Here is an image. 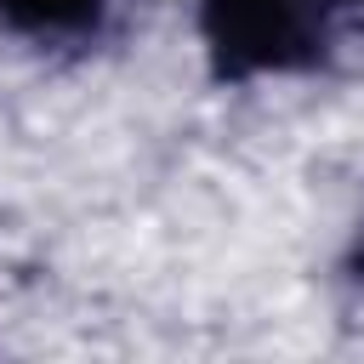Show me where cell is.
I'll return each instance as SVG.
<instances>
[{"label":"cell","mask_w":364,"mask_h":364,"mask_svg":"<svg viewBox=\"0 0 364 364\" xmlns=\"http://www.w3.org/2000/svg\"><path fill=\"white\" fill-rule=\"evenodd\" d=\"M193 34L216 85L296 80L364 46V0H193Z\"/></svg>","instance_id":"cell-1"},{"label":"cell","mask_w":364,"mask_h":364,"mask_svg":"<svg viewBox=\"0 0 364 364\" xmlns=\"http://www.w3.org/2000/svg\"><path fill=\"white\" fill-rule=\"evenodd\" d=\"M114 17V0H0V34L28 46H91Z\"/></svg>","instance_id":"cell-2"},{"label":"cell","mask_w":364,"mask_h":364,"mask_svg":"<svg viewBox=\"0 0 364 364\" xmlns=\"http://www.w3.org/2000/svg\"><path fill=\"white\" fill-rule=\"evenodd\" d=\"M341 273H347L353 284H364V228L353 233V245H347V256H341Z\"/></svg>","instance_id":"cell-3"}]
</instances>
